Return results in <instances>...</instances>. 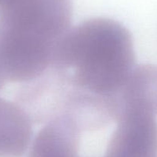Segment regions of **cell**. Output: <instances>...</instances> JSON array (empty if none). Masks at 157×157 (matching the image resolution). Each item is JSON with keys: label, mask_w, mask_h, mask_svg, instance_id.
<instances>
[{"label": "cell", "mask_w": 157, "mask_h": 157, "mask_svg": "<svg viewBox=\"0 0 157 157\" xmlns=\"http://www.w3.org/2000/svg\"><path fill=\"white\" fill-rule=\"evenodd\" d=\"M135 59L129 30L113 19L93 18L69 29L49 69L69 90L113 98L135 68Z\"/></svg>", "instance_id": "obj_1"}, {"label": "cell", "mask_w": 157, "mask_h": 157, "mask_svg": "<svg viewBox=\"0 0 157 157\" xmlns=\"http://www.w3.org/2000/svg\"><path fill=\"white\" fill-rule=\"evenodd\" d=\"M72 0H18L0 10V76L29 82L52 64L71 26Z\"/></svg>", "instance_id": "obj_2"}, {"label": "cell", "mask_w": 157, "mask_h": 157, "mask_svg": "<svg viewBox=\"0 0 157 157\" xmlns=\"http://www.w3.org/2000/svg\"><path fill=\"white\" fill-rule=\"evenodd\" d=\"M103 157H157V121L141 109H123Z\"/></svg>", "instance_id": "obj_3"}, {"label": "cell", "mask_w": 157, "mask_h": 157, "mask_svg": "<svg viewBox=\"0 0 157 157\" xmlns=\"http://www.w3.org/2000/svg\"><path fill=\"white\" fill-rule=\"evenodd\" d=\"M82 134L70 118L59 115L38 132L28 157H78Z\"/></svg>", "instance_id": "obj_4"}, {"label": "cell", "mask_w": 157, "mask_h": 157, "mask_svg": "<svg viewBox=\"0 0 157 157\" xmlns=\"http://www.w3.org/2000/svg\"><path fill=\"white\" fill-rule=\"evenodd\" d=\"M33 122L15 101L0 97V157H22L33 138Z\"/></svg>", "instance_id": "obj_5"}, {"label": "cell", "mask_w": 157, "mask_h": 157, "mask_svg": "<svg viewBox=\"0 0 157 157\" xmlns=\"http://www.w3.org/2000/svg\"><path fill=\"white\" fill-rule=\"evenodd\" d=\"M119 109H136L157 116V66H135L116 95Z\"/></svg>", "instance_id": "obj_6"}, {"label": "cell", "mask_w": 157, "mask_h": 157, "mask_svg": "<svg viewBox=\"0 0 157 157\" xmlns=\"http://www.w3.org/2000/svg\"><path fill=\"white\" fill-rule=\"evenodd\" d=\"M16 1L17 0H0V10H3L6 7L10 6Z\"/></svg>", "instance_id": "obj_7"}, {"label": "cell", "mask_w": 157, "mask_h": 157, "mask_svg": "<svg viewBox=\"0 0 157 157\" xmlns=\"http://www.w3.org/2000/svg\"><path fill=\"white\" fill-rule=\"evenodd\" d=\"M6 83V82H5V81L2 79V78L1 76H0V90H2V88H3V86H5V84Z\"/></svg>", "instance_id": "obj_8"}]
</instances>
